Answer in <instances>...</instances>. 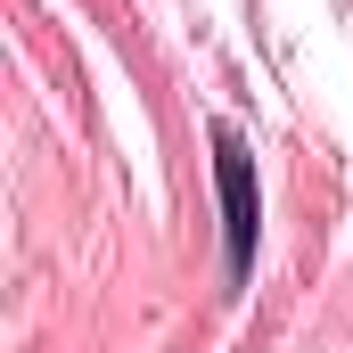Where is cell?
Returning a JSON list of instances; mask_svg holds the SVG:
<instances>
[{
	"label": "cell",
	"instance_id": "obj_1",
	"mask_svg": "<svg viewBox=\"0 0 353 353\" xmlns=\"http://www.w3.org/2000/svg\"><path fill=\"white\" fill-rule=\"evenodd\" d=\"M214 181H222V222H230V279L255 263V157L239 132H214Z\"/></svg>",
	"mask_w": 353,
	"mask_h": 353
}]
</instances>
